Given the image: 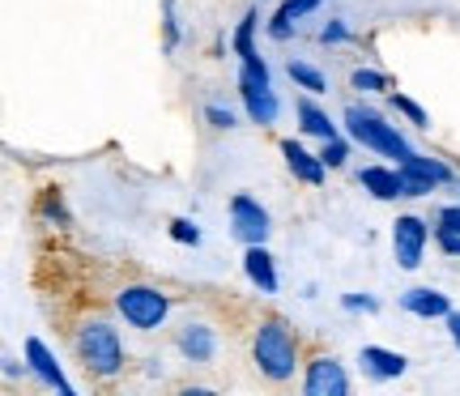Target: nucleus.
Returning a JSON list of instances; mask_svg holds the SVG:
<instances>
[{
    "label": "nucleus",
    "mask_w": 460,
    "mask_h": 396,
    "mask_svg": "<svg viewBox=\"0 0 460 396\" xmlns=\"http://www.w3.org/2000/svg\"><path fill=\"white\" fill-rule=\"evenodd\" d=\"M303 337L286 315L269 312L252 324V366L264 383H290L303 375Z\"/></svg>",
    "instance_id": "obj_1"
},
{
    "label": "nucleus",
    "mask_w": 460,
    "mask_h": 396,
    "mask_svg": "<svg viewBox=\"0 0 460 396\" xmlns=\"http://www.w3.org/2000/svg\"><path fill=\"white\" fill-rule=\"evenodd\" d=\"M73 358L94 383H115L128 366V346L107 315H85L73 329Z\"/></svg>",
    "instance_id": "obj_2"
},
{
    "label": "nucleus",
    "mask_w": 460,
    "mask_h": 396,
    "mask_svg": "<svg viewBox=\"0 0 460 396\" xmlns=\"http://www.w3.org/2000/svg\"><path fill=\"white\" fill-rule=\"evenodd\" d=\"M111 312L115 320H124L132 332H163L171 324V312H175V295L158 286V281H124L115 286L111 295Z\"/></svg>",
    "instance_id": "obj_3"
},
{
    "label": "nucleus",
    "mask_w": 460,
    "mask_h": 396,
    "mask_svg": "<svg viewBox=\"0 0 460 396\" xmlns=\"http://www.w3.org/2000/svg\"><path fill=\"white\" fill-rule=\"evenodd\" d=\"M341 128L345 136L354 141V145L371 149V154H379V158H393V163H405L413 154L410 136L396 128L393 119L384 116L379 107H371V102H345L341 111Z\"/></svg>",
    "instance_id": "obj_4"
},
{
    "label": "nucleus",
    "mask_w": 460,
    "mask_h": 396,
    "mask_svg": "<svg viewBox=\"0 0 460 396\" xmlns=\"http://www.w3.org/2000/svg\"><path fill=\"white\" fill-rule=\"evenodd\" d=\"M388 239H393L396 264H401L405 273H413V268H422V260H427V248H430V239H435V226H430L427 217H418V214H396Z\"/></svg>",
    "instance_id": "obj_5"
},
{
    "label": "nucleus",
    "mask_w": 460,
    "mask_h": 396,
    "mask_svg": "<svg viewBox=\"0 0 460 396\" xmlns=\"http://www.w3.org/2000/svg\"><path fill=\"white\" fill-rule=\"evenodd\" d=\"M226 217H230V234L252 248V243H269V234H273V217L269 209L261 205V197H252V192H234L226 205Z\"/></svg>",
    "instance_id": "obj_6"
},
{
    "label": "nucleus",
    "mask_w": 460,
    "mask_h": 396,
    "mask_svg": "<svg viewBox=\"0 0 460 396\" xmlns=\"http://www.w3.org/2000/svg\"><path fill=\"white\" fill-rule=\"evenodd\" d=\"M303 396H349V371L337 354H312L298 375Z\"/></svg>",
    "instance_id": "obj_7"
},
{
    "label": "nucleus",
    "mask_w": 460,
    "mask_h": 396,
    "mask_svg": "<svg viewBox=\"0 0 460 396\" xmlns=\"http://www.w3.org/2000/svg\"><path fill=\"white\" fill-rule=\"evenodd\" d=\"M217 346H222L217 329L209 320H200V315H188L180 329H175V354H180L188 366H214Z\"/></svg>",
    "instance_id": "obj_8"
},
{
    "label": "nucleus",
    "mask_w": 460,
    "mask_h": 396,
    "mask_svg": "<svg viewBox=\"0 0 460 396\" xmlns=\"http://www.w3.org/2000/svg\"><path fill=\"white\" fill-rule=\"evenodd\" d=\"M22 358L31 363V375L48 392H60V396H77V388H73V380L65 375V366H60V358H56V349L43 341V337H26L22 341Z\"/></svg>",
    "instance_id": "obj_9"
},
{
    "label": "nucleus",
    "mask_w": 460,
    "mask_h": 396,
    "mask_svg": "<svg viewBox=\"0 0 460 396\" xmlns=\"http://www.w3.org/2000/svg\"><path fill=\"white\" fill-rule=\"evenodd\" d=\"M278 149H281V158H286V171H290L298 183H307V188H324L329 166H324V158H320V149H307L298 136H286Z\"/></svg>",
    "instance_id": "obj_10"
},
{
    "label": "nucleus",
    "mask_w": 460,
    "mask_h": 396,
    "mask_svg": "<svg viewBox=\"0 0 460 396\" xmlns=\"http://www.w3.org/2000/svg\"><path fill=\"white\" fill-rule=\"evenodd\" d=\"M358 188L367 197L384 200V205L405 200V171L396 163H367V166H358Z\"/></svg>",
    "instance_id": "obj_11"
},
{
    "label": "nucleus",
    "mask_w": 460,
    "mask_h": 396,
    "mask_svg": "<svg viewBox=\"0 0 460 396\" xmlns=\"http://www.w3.org/2000/svg\"><path fill=\"white\" fill-rule=\"evenodd\" d=\"M358 371L371 383H388V380H401V375L410 371V358H405L401 349H388V346H362Z\"/></svg>",
    "instance_id": "obj_12"
},
{
    "label": "nucleus",
    "mask_w": 460,
    "mask_h": 396,
    "mask_svg": "<svg viewBox=\"0 0 460 396\" xmlns=\"http://www.w3.org/2000/svg\"><path fill=\"white\" fill-rule=\"evenodd\" d=\"M243 277L256 295H278L281 290L278 260H273L269 243H252V248H243Z\"/></svg>",
    "instance_id": "obj_13"
},
{
    "label": "nucleus",
    "mask_w": 460,
    "mask_h": 396,
    "mask_svg": "<svg viewBox=\"0 0 460 396\" xmlns=\"http://www.w3.org/2000/svg\"><path fill=\"white\" fill-rule=\"evenodd\" d=\"M401 312L413 315V320H447L456 307H452V298H447L444 290H435V286H410V290L401 295Z\"/></svg>",
    "instance_id": "obj_14"
},
{
    "label": "nucleus",
    "mask_w": 460,
    "mask_h": 396,
    "mask_svg": "<svg viewBox=\"0 0 460 396\" xmlns=\"http://www.w3.org/2000/svg\"><path fill=\"white\" fill-rule=\"evenodd\" d=\"M295 119H298V132L303 136H312V141H329V136H341V124L320 107V99L315 94H303V99L295 102Z\"/></svg>",
    "instance_id": "obj_15"
},
{
    "label": "nucleus",
    "mask_w": 460,
    "mask_h": 396,
    "mask_svg": "<svg viewBox=\"0 0 460 396\" xmlns=\"http://www.w3.org/2000/svg\"><path fill=\"white\" fill-rule=\"evenodd\" d=\"M320 4H324V0H281L278 13L269 17V26H264L269 39H273V43H290V39L298 34V22H303V17H312Z\"/></svg>",
    "instance_id": "obj_16"
},
{
    "label": "nucleus",
    "mask_w": 460,
    "mask_h": 396,
    "mask_svg": "<svg viewBox=\"0 0 460 396\" xmlns=\"http://www.w3.org/2000/svg\"><path fill=\"white\" fill-rule=\"evenodd\" d=\"M239 102H243V116L261 128H273L281 116V99L278 90H239Z\"/></svg>",
    "instance_id": "obj_17"
},
{
    "label": "nucleus",
    "mask_w": 460,
    "mask_h": 396,
    "mask_svg": "<svg viewBox=\"0 0 460 396\" xmlns=\"http://www.w3.org/2000/svg\"><path fill=\"white\" fill-rule=\"evenodd\" d=\"M396 166H405L410 175H418V180H427V183H435V188H447V183L456 180V171L444 163V158H430V154H418L413 149L405 163H396Z\"/></svg>",
    "instance_id": "obj_18"
},
{
    "label": "nucleus",
    "mask_w": 460,
    "mask_h": 396,
    "mask_svg": "<svg viewBox=\"0 0 460 396\" xmlns=\"http://www.w3.org/2000/svg\"><path fill=\"white\" fill-rule=\"evenodd\" d=\"M34 214L43 217L48 226H56V231H68V226H73V214H68L65 192H60V188H43L39 200H34Z\"/></svg>",
    "instance_id": "obj_19"
},
{
    "label": "nucleus",
    "mask_w": 460,
    "mask_h": 396,
    "mask_svg": "<svg viewBox=\"0 0 460 396\" xmlns=\"http://www.w3.org/2000/svg\"><path fill=\"white\" fill-rule=\"evenodd\" d=\"M256 31H261V9L252 4L243 17H239V26L230 34V51L243 60V56H256Z\"/></svg>",
    "instance_id": "obj_20"
},
{
    "label": "nucleus",
    "mask_w": 460,
    "mask_h": 396,
    "mask_svg": "<svg viewBox=\"0 0 460 396\" xmlns=\"http://www.w3.org/2000/svg\"><path fill=\"white\" fill-rule=\"evenodd\" d=\"M286 73H290L295 90H303V94H315V99H320V94H329V77H324L315 65H307V60H290Z\"/></svg>",
    "instance_id": "obj_21"
},
{
    "label": "nucleus",
    "mask_w": 460,
    "mask_h": 396,
    "mask_svg": "<svg viewBox=\"0 0 460 396\" xmlns=\"http://www.w3.org/2000/svg\"><path fill=\"white\" fill-rule=\"evenodd\" d=\"M239 90H273V73H269V60L261 51L239 60Z\"/></svg>",
    "instance_id": "obj_22"
},
{
    "label": "nucleus",
    "mask_w": 460,
    "mask_h": 396,
    "mask_svg": "<svg viewBox=\"0 0 460 396\" xmlns=\"http://www.w3.org/2000/svg\"><path fill=\"white\" fill-rule=\"evenodd\" d=\"M384 99H388V107H393L396 116L405 119V124H413L418 132H430V111L422 107V102H413L410 94H401V90H388Z\"/></svg>",
    "instance_id": "obj_23"
},
{
    "label": "nucleus",
    "mask_w": 460,
    "mask_h": 396,
    "mask_svg": "<svg viewBox=\"0 0 460 396\" xmlns=\"http://www.w3.org/2000/svg\"><path fill=\"white\" fill-rule=\"evenodd\" d=\"M349 90H358L362 99H367V94H388V90H393V77L379 73V68H371V65H358L349 73Z\"/></svg>",
    "instance_id": "obj_24"
},
{
    "label": "nucleus",
    "mask_w": 460,
    "mask_h": 396,
    "mask_svg": "<svg viewBox=\"0 0 460 396\" xmlns=\"http://www.w3.org/2000/svg\"><path fill=\"white\" fill-rule=\"evenodd\" d=\"M183 48V22H180V0H163V51Z\"/></svg>",
    "instance_id": "obj_25"
},
{
    "label": "nucleus",
    "mask_w": 460,
    "mask_h": 396,
    "mask_svg": "<svg viewBox=\"0 0 460 396\" xmlns=\"http://www.w3.org/2000/svg\"><path fill=\"white\" fill-rule=\"evenodd\" d=\"M320 158H324L329 171H341V166L354 158V141H349L345 132L341 136H329V141H320Z\"/></svg>",
    "instance_id": "obj_26"
},
{
    "label": "nucleus",
    "mask_w": 460,
    "mask_h": 396,
    "mask_svg": "<svg viewBox=\"0 0 460 396\" xmlns=\"http://www.w3.org/2000/svg\"><path fill=\"white\" fill-rule=\"evenodd\" d=\"M166 234H171L180 248H200V239H205L192 217H171V222H166Z\"/></svg>",
    "instance_id": "obj_27"
},
{
    "label": "nucleus",
    "mask_w": 460,
    "mask_h": 396,
    "mask_svg": "<svg viewBox=\"0 0 460 396\" xmlns=\"http://www.w3.org/2000/svg\"><path fill=\"white\" fill-rule=\"evenodd\" d=\"M205 124L214 132H230V128H239V116H234V107H226V102H205Z\"/></svg>",
    "instance_id": "obj_28"
},
{
    "label": "nucleus",
    "mask_w": 460,
    "mask_h": 396,
    "mask_svg": "<svg viewBox=\"0 0 460 396\" xmlns=\"http://www.w3.org/2000/svg\"><path fill=\"white\" fill-rule=\"evenodd\" d=\"M349 39H354V31H349L345 17H329V22L320 26V43H324V48H341V43H349Z\"/></svg>",
    "instance_id": "obj_29"
},
{
    "label": "nucleus",
    "mask_w": 460,
    "mask_h": 396,
    "mask_svg": "<svg viewBox=\"0 0 460 396\" xmlns=\"http://www.w3.org/2000/svg\"><path fill=\"white\" fill-rule=\"evenodd\" d=\"M341 307L354 315H376L379 312V298L371 295V290H349V295H341Z\"/></svg>",
    "instance_id": "obj_30"
},
{
    "label": "nucleus",
    "mask_w": 460,
    "mask_h": 396,
    "mask_svg": "<svg viewBox=\"0 0 460 396\" xmlns=\"http://www.w3.org/2000/svg\"><path fill=\"white\" fill-rule=\"evenodd\" d=\"M435 248L444 251V256H452V260H460V231H447V226H435Z\"/></svg>",
    "instance_id": "obj_31"
},
{
    "label": "nucleus",
    "mask_w": 460,
    "mask_h": 396,
    "mask_svg": "<svg viewBox=\"0 0 460 396\" xmlns=\"http://www.w3.org/2000/svg\"><path fill=\"white\" fill-rule=\"evenodd\" d=\"M435 226L460 231V200H452V205H439V209H435Z\"/></svg>",
    "instance_id": "obj_32"
},
{
    "label": "nucleus",
    "mask_w": 460,
    "mask_h": 396,
    "mask_svg": "<svg viewBox=\"0 0 460 396\" xmlns=\"http://www.w3.org/2000/svg\"><path fill=\"white\" fill-rule=\"evenodd\" d=\"M0 371H4V380H17V375H31V363H26V358H22V363H17L13 354H4V358H0Z\"/></svg>",
    "instance_id": "obj_33"
},
{
    "label": "nucleus",
    "mask_w": 460,
    "mask_h": 396,
    "mask_svg": "<svg viewBox=\"0 0 460 396\" xmlns=\"http://www.w3.org/2000/svg\"><path fill=\"white\" fill-rule=\"evenodd\" d=\"M444 324H447V337H452V346L460 349V312H452V315L444 320Z\"/></svg>",
    "instance_id": "obj_34"
},
{
    "label": "nucleus",
    "mask_w": 460,
    "mask_h": 396,
    "mask_svg": "<svg viewBox=\"0 0 460 396\" xmlns=\"http://www.w3.org/2000/svg\"><path fill=\"white\" fill-rule=\"evenodd\" d=\"M447 188H452V192H456V200H460V175H456V180H452V183H447Z\"/></svg>",
    "instance_id": "obj_35"
}]
</instances>
